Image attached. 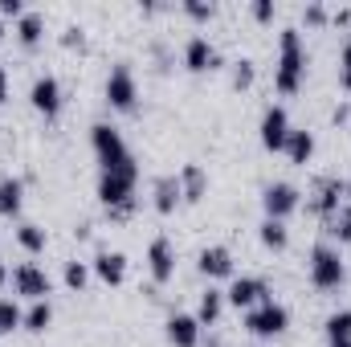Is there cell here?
<instances>
[{
	"mask_svg": "<svg viewBox=\"0 0 351 347\" xmlns=\"http://www.w3.org/2000/svg\"><path fill=\"white\" fill-rule=\"evenodd\" d=\"M254 82H258V66H254L250 58L233 62V86H237V90H250Z\"/></svg>",
	"mask_w": 351,
	"mask_h": 347,
	"instance_id": "obj_31",
	"label": "cell"
},
{
	"mask_svg": "<svg viewBox=\"0 0 351 347\" xmlns=\"http://www.w3.org/2000/svg\"><path fill=\"white\" fill-rule=\"evenodd\" d=\"M258 237H262L265 250H274V254H282V250L290 246V229H286V221H274V217H265L262 225H258Z\"/></svg>",
	"mask_w": 351,
	"mask_h": 347,
	"instance_id": "obj_25",
	"label": "cell"
},
{
	"mask_svg": "<svg viewBox=\"0 0 351 347\" xmlns=\"http://www.w3.org/2000/svg\"><path fill=\"white\" fill-rule=\"evenodd\" d=\"M4 286H8V265L0 261V290H4Z\"/></svg>",
	"mask_w": 351,
	"mask_h": 347,
	"instance_id": "obj_41",
	"label": "cell"
},
{
	"mask_svg": "<svg viewBox=\"0 0 351 347\" xmlns=\"http://www.w3.org/2000/svg\"><path fill=\"white\" fill-rule=\"evenodd\" d=\"M21 204H25V184L16 176H4L0 180V217H21Z\"/></svg>",
	"mask_w": 351,
	"mask_h": 347,
	"instance_id": "obj_22",
	"label": "cell"
},
{
	"mask_svg": "<svg viewBox=\"0 0 351 347\" xmlns=\"http://www.w3.org/2000/svg\"><path fill=\"white\" fill-rule=\"evenodd\" d=\"M176 180H180V196H184L188 204H196V200L204 196V188H208V176H204L200 164H184Z\"/></svg>",
	"mask_w": 351,
	"mask_h": 347,
	"instance_id": "obj_20",
	"label": "cell"
},
{
	"mask_svg": "<svg viewBox=\"0 0 351 347\" xmlns=\"http://www.w3.org/2000/svg\"><path fill=\"white\" fill-rule=\"evenodd\" d=\"M90 274H98V282H106V286H123V282H127V254H119V250H98L94 261H90Z\"/></svg>",
	"mask_w": 351,
	"mask_h": 347,
	"instance_id": "obj_15",
	"label": "cell"
},
{
	"mask_svg": "<svg viewBox=\"0 0 351 347\" xmlns=\"http://www.w3.org/2000/svg\"><path fill=\"white\" fill-rule=\"evenodd\" d=\"M8 282H12V290H16L21 298H29V302H45V298H49V290H53L49 274H45L37 261H21V265L8 274Z\"/></svg>",
	"mask_w": 351,
	"mask_h": 347,
	"instance_id": "obj_7",
	"label": "cell"
},
{
	"mask_svg": "<svg viewBox=\"0 0 351 347\" xmlns=\"http://www.w3.org/2000/svg\"><path fill=\"white\" fill-rule=\"evenodd\" d=\"M339 86L351 94V41L339 49Z\"/></svg>",
	"mask_w": 351,
	"mask_h": 347,
	"instance_id": "obj_33",
	"label": "cell"
},
{
	"mask_svg": "<svg viewBox=\"0 0 351 347\" xmlns=\"http://www.w3.org/2000/svg\"><path fill=\"white\" fill-rule=\"evenodd\" d=\"M12 33H16V41H21L25 49H33V45H41V37H45V16H41L37 8H29V12L16 21Z\"/></svg>",
	"mask_w": 351,
	"mask_h": 347,
	"instance_id": "obj_21",
	"label": "cell"
},
{
	"mask_svg": "<svg viewBox=\"0 0 351 347\" xmlns=\"http://www.w3.org/2000/svg\"><path fill=\"white\" fill-rule=\"evenodd\" d=\"M323 331H327V344L331 347H351V311H335V315H327Z\"/></svg>",
	"mask_w": 351,
	"mask_h": 347,
	"instance_id": "obj_26",
	"label": "cell"
},
{
	"mask_svg": "<svg viewBox=\"0 0 351 347\" xmlns=\"http://www.w3.org/2000/svg\"><path fill=\"white\" fill-rule=\"evenodd\" d=\"M62 45H70V49L78 45V49H82V45H86V29H82V25H70V29L62 33Z\"/></svg>",
	"mask_w": 351,
	"mask_h": 347,
	"instance_id": "obj_36",
	"label": "cell"
},
{
	"mask_svg": "<svg viewBox=\"0 0 351 347\" xmlns=\"http://www.w3.org/2000/svg\"><path fill=\"white\" fill-rule=\"evenodd\" d=\"M306 78V45L294 25L278 33V66H274V90L278 94H298Z\"/></svg>",
	"mask_w": 351,
	"mask_h": 347,
	"instance_id": "obj_1",
	"label": "cell"
},
{
	"mask_svg": "<svg viewBox=\"0 0 351 347\" xmlns=\"http://www.w3.org/2000/svg\"><path fill=\"white\" fill-rule=\"evenodd\" d=\"M135 184H139V164H123L114 172H98V200L114 221H127L135 213Z\"/></svg>",
	"mask_w": 351,
	"mask_h": 347,
	"instance_id": "obj_2",
	"label": "cell"
},
{
	"mask_svg": "<svg viewBox=\"0 0 351 347\" xmlns=\"http://www.w3.org/2000/svg\"><path fill=\"white\" fill-rule=\"evenodd\" d=\"M221 315H225V290L208 286V290L200 294V307H196V323H200V327H217V323H221Z\"/></svg>",
	"mask_w": 351,
	"mask_h": 347,
	"instance_id": "obj_19",
	"label": "cell"
},
{
	"mask_svg": "<svg viewBox=\"0 0 351 347\" xmlns=\"http://www.w3.org/2000/svg\"><path fill=\"white\" fill-rule=\"evenodd\" d=\"M225 302L237 307V311H254V307L269 302V286H265V278H258V274H241V278L229 282Z\"/></svg>",
	"mask_w": 351,
	"mask_h": 347,
	"instance_id": "obj_8",
	"label": "cell"
},
{
	"mask_svg": "<svg viewBox=\"0 0 351 347\" xmlns=\"http://www.w3.org/2000/svg\"><path fill=\"white\" fill-rule=\"evenodd\" d=\"M184 70H188V74H208V70H221V53H217V45H213L204 33L188 37V45H184Z\"/></svg>",
	"mask_w": 351,
	"mask_h": 347,
	"instance_id": "obj_13",
	"label": "cell"
},
{
	"mask_svg": "<svg viewBox=\"0 0 351 347\" xmlns=\"http://www.w3.org/2000/svg\"><path fill=\"white\" fill-rule=\"evenodd\" d=\"M25 323V311L12 302V298H0V339L8 335V331H16Z\"/></svg>",
	"mask_w": 351,
	"mask_h": 347,
	"instance_id": "obj_29",
	"label": "cell"
},
{
	"mask_svg": "<svg viewBox=\"0 0 351 347\" xmlns=\"http://www.w3.org/2000/svg\"><path fill=\"white\" fill-rule=\"evenodd\" d=\"M200 323L196 315H172L168 319V344L172 347H200Z\"/></svg>",
	"mask_w": 351,
	"mask_h": 347,
	"instance_id": "obj_17",
	"label": "cell"
},
{
	"mask_svg": "<svg viewBox=\"0 0 351 347\" xmlns=\"http://www.w3.org/2000/svg\"><path fill=\"white\" fill-rule=\"evenodd\" d=\"M16 246H21L25 254H41V250L49 246V237H45L41 225H29V221H25V225H16Z\"/></svg>",
	"mask_w": 351,
	"mask_h": 347,
	"instance_id": "obj_27",
	"label": "cell"
},
{
	"mask_svg": "<svg viewBox=\"0 0 351 347\" xmlns=\"http://www.w3.org/2000/svg\"><path fill=\"white\" fill-rule=\"evenodd\" d=\"M331 21H335V25H351V8H335Z\"/></svg>",
	"mask_w": 351,
	"mask_h": 347,
	"instance_id": "obj_38",
	"label": "cell"
},
{
	"mask_svg": "<svg viewBox=\"0 0 351 347\" xmlns=\"http://www.w3.org/2000/svg\"><path fill=\"white\" fill-rule=\"evenodd\" d=\"M29 102H33V110H37V115L58 119V115H62V106H66L62 82H58L53 74H37V78H33V86H29Z\"/></svg>",
	"mask_w": 351,
	"mask_h": 347,
	"instance_id": "obj_10",
	"label": "cell"
},
{
	"mask_svg": "<svg viewBox=\"0 0 351 347\" xmlns=\"http://www.w3.org/2000/svg\"><path fill=\"white\" fill-rule=\"evenodd\" d=\"M4 33H8V29H4V16H0V41H4Z\"/></svg>",
	"mask_w": 351,
	"mask_h": 347,
	"instance_id": "obj_42",
	"label": "cell"
},
{
	"mask_svg": "<svg viewBox=\"0 0 351 347\" xmlns=\"http://www.w3.org/2000/svg\"><path fill=\"white\" fill-rule=\"evenodd\" d=\"M323 225H327L331 246H351V200H343V204H339V213H335V217H327Z\"/></svg>",
	"mask_w": 351,
	"mask_h": 347,
	"instance_id": "obj_24",
	"label": "cell"
},
{
	"mask_svg": "<svg viewBox=\"0 0 351 347\" xmlns=\"http://www.w3.org/2000/svg\"><path fill=\"white\" fill-rule=\"evenodd\" d=\"M106 102L114 106V110H123V115H131L135 106H139V82H135V70L127 66V62H119V66H110V74H106Z\"/></svg>",
	"mask_w": 351,
	"mask_h": 347,
	"instance_id": "obj_5",
	"label": "cell"
},
{
	"mask_svg": "<svg viewBox=\"0 0 351 347\" xmlns=\"http://www.w3.org/2000/svg\"><path fill=\"white\" fill-rule=\"evenodd\" d=\"M180 200H184V196H180V180H176V176H160V180L152 184V204H156L160 217H172Z\"/></svg>",
	"mask_w": 351,
	"mask_h": 347,
	"instance_id": "obj_18",
	"label": "cell"
},
{
	"mask_svg": "<svg viewBox=\"0 0 351 347\" xmlns=\"http://www.w3.org/2000/svg\"><path fill=\"white\" fill-rule=\"evenodd\" d=\"M331 119H335V123H348V119H351V106H348V102H343V106H335V115H331Z\"/></svg>",
	"mask_w": 351,
	"mask_h": 347,
	"instance_id": "obj_39",
	"label": "cell"
},
{
	"mask_svg": "<svg viewBox=\"0 0 351 347\" xmlns=\"http://www.w3.org/2000/svg\"><path fill=\"white\" fill-rule=\"evenodd\" d=\"M343 282H348V265H343L339 246L319 241V246L311 250V286H315V290H339Z\"/></svg>",
	"mask_w": 351,
	"mask_h": 347,
	"instance_id": "obj_4",
	"label": "cell"
},
{
	"mask_svg": "<svg viewBox=\"0 0 351 347\" xmlns=\"http://www.w3.org/2000/svg\"><path fill=\"white\" fill-rule=\"evenodd\" d=\"M250 12H254V21H274L278 4H274V0H254V4H250Z\"/></svg>",
	"mask_w": 351,
	"mask_h": 347,
	"instance_id": "obj_34",
	"label": "cell"
},
{
	"mask_svg": "<svg viewBox=\"0 0 351 347\" xmlns=\"http://www.w3.org/2000/svg\"><path fill=\"white\" fill-rule=\"evenodd\" d=\"M180 8H184V16H192V21H213V16H217V4H213V0H184Z\"/></svg>",
	"mask_w": 351,
	"mask_h": 347,
	"instance_id": "obj_32",
	"label": "cell"
},
{
	"mask_svg": "<svg viewBox=\"0 0 351 347\" xmlns=\"http://www.w3.org/2000/svg\"><path fill=\"white\" fill-rule=\"evenodd\" d=\"M286 156H290V164H311V156H315V131L294 127L290 139H286Z\"/></svg>",
	"mask_w": 351,
	"mask_h": 347,
	"instance_id": "obj_23",
	"label": "cell"
},
{
	"mask_svg": "<svg viewBox=\"0 0 351 347\" xmlns=\"http://www.w3.org/2000/svg\"><path fill=\"white\" fill-rule=\"evenodd\" d=\"M147 274H152L156 286H168V282L176 278V246H172V237H156V241L147 246Z\"/></svg>",
	"mask_w": 351,
	"mask_h": 347,
	"instance_id": "obj_14",
	"label": "cell"
},
{
	"mask_svg": "<svg viewBox=\"0 0 351 347\" xmlns=\"http://www.w3.org/2000/svg\"><path fill=\"white\" fill-rule=\"evenodd\" d=\"M262 147L265 152H286V139H290V115H286V106H265V115H262Z\"/></svg>",
	"mask_w": 351,
	"mask_h": 347,
	"instance_id": "obj_12",
	"label": "cell"
},
{
	"mask_svg": "<svg viewBox=\"0 0 351 347\" xmlns=\"http://www.w3.org/2000/svg\"><path fill=\"white\" fill-rule=\"evenodd\" d=\"M302 16H306V25H327V21H331V12H327L323 4H306Z\"/></svg>",
	"mask_w": 351,
	"mask_h": 347,
	"instance_id": "obj_35",
	"label": "cell"
},
{
	"mask_svg": "<svg viewBox=\"0 0 351 347\" xmlns=\"http://www.w3.org/2000/svg\"><path fill=\"white\" fill-rule=\"evenodd\" d=\"M25 12H29V8H25L21 0H0V16H16V21H21Z\"/></svg>",
	"mask_w": 351,
	"mask_h": 347,
	"instance_id": "obj_37",
	"label": "cell"
},
{
	"mask_svg": "<svg viewBox=\"0 0 351 347\" xmlns=\"http://www.w3.org/2000/svg\"><path fill=\"white\" fill-rule=\"evenodd\" d=\"M90 147H94V160H98L102 172H114V168H123V164L135 160L131 147H127V139H123V131L114 123H94L90 127Z\"/></svg>",
	"mask_w": 351,
	"mask_h": 347,
	"instance_id": "obj_3",
	"label": "cell"
},
{
	"mask_svg": "<svg viewBox=\"0 0 351 347\" xmlns=\"http://www.w3.org/2000/svg\"><path fill=\"white\" fill-rule=\"evenodd\" d=\"M4 98H8V70L0 66V102H4Z\"/></svg>",
	"mask_w": 351,
	"mask_h": 347,
	"instance_id": "obj_40",
	"label": "cell"
},
{
	"mask_svg": "<svg viewBox=\"0 0 351 347\" xmlns=\"http://www.w3.org/2000/svg\"><path fill=\"white\" fill-rule=\"evenodd\" d=\"M86 282H90V261H66V286L82 294Z\"/></svg>",
	"mask_w": 351,
	"mask_h": 347,
	"instance_id": "obj_30",
	"label": "cell"
},
{
	"mask_svg": "<svg viewBox=\"0 0 351 347\" xmlns=\"http://www.w3.org/2000/svg\"><path fill=\"white\" fill-rule=\"evenodd\" d=\"M343 196H348V180H343V176H323V180L315 184V192H311V208L327 221V217L339 213Z\"/></svg>",
	"mask_w": 351,
	"mask_h": 347,
	"instance_id": "obj_11",
	"label": "cell"
},
{
	"mask_svg": "<svg viewBox=\"0 0 351 347\" xmlns=\"http://www.w3.org/2000/svg\"><path fill=\"white\" fill-rule=\"evenodd\" d=\"M49 323H53V307H49V298L45 302H33L29 311H25V331H33V335H41V331H49Z\"/></svg>",
	"mask_w": 351,
	"mask_h": 347,
	"instance_id": "obj_28",
	"label": "cell"
},
{
	"mask_svg": "<svg viewBox=\"0 0 351 347\" xmlns=\"http://www.w3.org/2000/svg\"><path fill=\"white\" fill-rule=\"evenodd\" d=\"M286 327H290V311L282 302H274V298L254 307V311H245V331L258 335V339H278Z\"/></svg>",
	"mask_w": 351,
	"mask_h": 347,
	"instance_id": "obj_6",
	"label": "cell"
},
{
	"mask_svg": "<svg viewBox=\"0 0 351 347\" xmlns=\"http://www.w3.org/2000/svg\"><path fill=\"white\" fill-rule=\"evenodd\" d=\"M298 204H302V192L290 180H274V184L262 188V208H265V217H274V221H286Z\"/></svg>",
	"mask_w": 351,
	"mask_h": 347,
	"instance_id": "obj_9",
	"label": "cell"
},
{
	"mask_svg": "<svg viewBox=\"0 0 351 347\" xmlns=\"http://www.w3.org/2000/svg\"><path fill=\"white\" fill-rule=\"evenodd\" d=\"M196 265H200V274H204L208 282H217V278H237V274H233V250H229V246H208V250H200Z\"/></svg>",
	"mask_w": 351,
	"mask_h": 347,
	"instance_id": "obj_16",
	"label": "cell"
}]
</instances>
